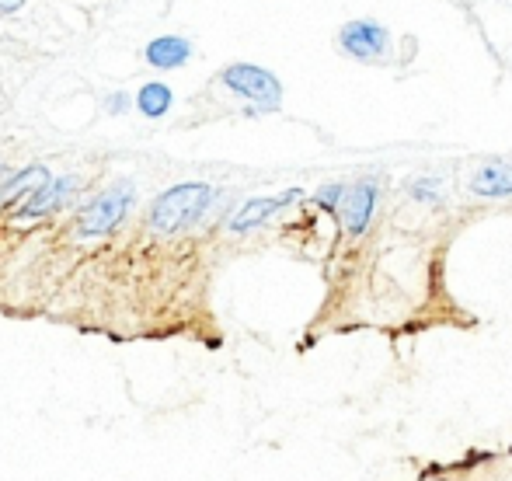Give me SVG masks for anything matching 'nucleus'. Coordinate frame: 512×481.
<instances>
[{"mask_svg":"<svg viewBox=\"0 0 512 481\" xmlns=\"http://www.w3.org/2000/svg\"><path fill=\"white\" fill-rule=\"evenodd\" d=\"M81 185V178L77 175H60V178H49L46 185H42L39 192H32L28 196V203L21 206V217L25 220H32V217H42V213H49V210H56V206L63 203V199L70 196V192Z\"/></svg>","mask_w":512,"mask_h":481,"instance_id":"6","label":"nucleus"},{"mask_svg":"<svg viewBox=\"0 0 512 481\" xmlns=\"http://www.w3.org/2000/svg\"><path fill=\"white\" fill-rule=\"evenodd\" d=\"M317 199H321V206H328V210H335V206H342L345 189H342V185H328V189L317 192Z\"/></svg>","mask_w":512,"mask_h":481,"instance_id":"12","label":"nucleus"},{"mask_svg":"<svg viewBox=\"0 0 512 481\" xmlns=\"http://www.w3.org/2000/svg\"><path fill=\"white\" fill-rule=\"evenodd\" d=\"M213 203V185L206 182H185L171 185L168 192L154 199L150 206V231L154 234H175L182 227L196 224Z\"/></svg>","mask_w":512,"mask_h":481,"instance_id":"1","label":"nucleus"},{"mask_svg":"<svg viewBox=\"0 0 512 481\" xmlns=\"http://www.w3.org/2000/svg\"><path fill=\"white\" fill-rule=\"evenodd\" d=\"M471 189L488 199L512 196V168L509 164H485V168H478V175L471 178Z\"/></svg>","mask_w":512,"mask_h":481,"instance_id":"9","label":"nucleus"},{"mask_svg":"<svg viewBox=\"0 0 512 481\" xmlns=\"http://www.w3.org/2000/svg\"><path fill=\"white\" fill-rule=\"evenodd\" d=\"M293 199H300V192H297V189L283 192V196H276V199H251V203H244L241 210H237V217L230 220V231H234V234H244V231H251V227L265 224V220L276 217V213L283 210V206H290Z\"/></svg>","mask_w":512,"mask_h":481,"instance_id":"7","label":"nucleus"},{"mask_svg":"<svg viewBox=\"0 0 512 481\" xmlns=\"http://www.w3.org/2000/svg\"><path fill=\"white\" fill-rule=\"evenodd\" d=\"M136 105H140V112L147 119H161L171 109V88L168 84H143L140 95H136Z\"/></svg>","mask_w":512,"mask_h":481,"instance_id":"11","label":"nucleus"},{"mask_svg":"<svg viewBox=\"0 0 512 481\" xmlns=\"http://www.w3.org/2000/svg\"><path fill=\"white\" fill-rule=\"evenodd\" d=\"M338 42L356 60H380L387 53V46H391V35L377 21H349L342 28V35H338Z\"/></svg>","mask_w":512,"mask_h":481,"instance_id":"4","label":"nucleus"},{"mask_svg":"<svg viewBox=\"0 0 512 481\" xmlns=\"http://www.w3.org/2000/svg\"><path fill=\"white\" fill-rule=\"evenodd\" d=\"M133 199H136V185L129 182V178L112 182L102 196H95L81 213H77L74 238H105V234H112L115 227L126 220Z\"/></svg>","mask_w":512,"mask_h":481,"instance_id":"2","label":"nucleus"},{"mask_svg":"<svg viewBox=\"0 0 512 481\" xmlns=\"http://www.w3.org/2000/svg\"><path fill=\"white\" fill-rule=\"evenodd\" d=\"M373 203H377V185L373 182H359V185H352V189H345L342 217L352 234L366 231V224H370V217H373Z\"/></svg>","mask_w":512,"mask_h":481,"instance_id":"5","label":"nucleus"},{"mask_svg":"<svg viewBox=\"0 0 512 481\" xmlns=\"http://www.w3.org/2000/svg\"><path fill=\"white\" fill-rule=\"evenodd\" d=\"M223 84L234 95L255 102L258 109H279V102H283V84L269 70L255 67V63H234V67H227L223 70Z\"/></svg>","mask_w":512,"mask_h":481,"instance_id":"3","label":"nucleus"},{"mask_svg":"<svg viewBox=\"0 0 512 481\" xmlns=\"http://www.w3.org/2000/svg\"><path fill=\"white\" fill-rule=\"evenodd\" d=\"M192 56V42L182 35H161L147 46V63L157 70H175Z\"/></svg>","mask_w":512,"mask_h":481,"instance_id":"8","label":"nucleus"},{"mask_svg":"<svg viewBox=\"0 0 512 481\" xmlns=\"http://www.w3.org/2000/svg\"><path fill=\"white\" fill-rule=\"evenodd\" d=\"M25 0H0V11H21Z\"/></svg>","mask_w":512,"mask_h":481,"instance_id":"13","label":"nucleus"},{"mask_svg":"<svg viewBox=\"0 0 512 481\" xmlns=\"http://www.w3.org/2000/svg\"><path fill=\"white\" fill-rule=\"evenodd\" d=\"M49 178H53V175H49L42 164H32V168H25L21 175H14L11 182L0 185V203H14L21 192H39L42 185L49 182Z\"/></svg>","mask_w":512,"mask_h":481,"instance_id":"10","label":"nucleus"}]
</instances>
